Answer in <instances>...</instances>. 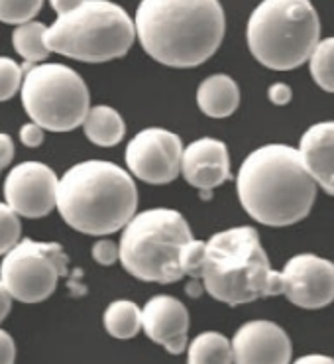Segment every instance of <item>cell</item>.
I'll return each mask as SVG.
<instances>
[{"instance_id": "20", "label": "cell", "mask_w": 334, "mask_h": 364, "mask_svg": "<svg viewBox=\"0 0 334 364\" xmlns=\"http://www.w3.org/2000/svg\"><path fill=\"white\" fill-rule=\"evenodd\" d=\"M102 323L110 337L120 341L134 339L142 329V309L130 299H117L107 307Z\"/></svg>"}, {"instance_id": "24", "label": "cell", "mask_w": 334, "mask_h": 364, "mask_svg": "<svg viewBox=\"0 0 334 364\" xmlns=\"http://www.w3.org/2000/svg\"><path fill=\"white\" fill-rule=\"evenodd\" d=\"M22 225L18 215L6 201L0 203V256L10 252L22 240Z\"/></svg>"}, {"instance_id": "11", "label": "cell", "mask_w": 334, "mask_h": 364, "mask_svg": "<svg viewBox=\"0 0 334 364\" xmlns=\"http://www.w3.org/2000/svg\"><path fill=\"white\" fill-rule=\"evenodd\" d=\"M59 179L42 161H24L4 179V201L24 219H42L58 207Z\"/></svg>"}, {"instance_id": "9", "label": "cell", "mask_w": 334, "mask_h": 364, "mask_svg": "<svg viewBox=\"0 0 334 364\" xmlns=\"http://www.w3.org/2000/svg\"><path fill=\"white\" fill-rule=\"evenodd\" d=\"M67 255L58 242H38L22 238L0 264V279L14 299L22 304H40L58 288L67 274Z\"/></svg>"}, {"instance_id": "5", "label": "cell", "mask_w": 334, "mask_h": 364, "mask_svg": "<svg viewBox=\"0 0 334 364\" xmlns=\"http://www.w3.org/2000/svg\"><path fill=\"white\" fill-rule=\"evenodd\" d=\"M200 282L212 299L230 307L284 296L281 272L271 268L252 227H234L210 237L205 245Z\"/></svg>"}, {"instance_id": "3", "label": "cell", "mask_w": 334, "mask_h": 364, "mask_svg": "<svg viewBox=\"0 0 334 364\" xmlns=\"http://www.w3.org/2000/svg\"><path fill=\"white\" fill-rule=\"evenodd\" d=\"M205 245L193 238L191 227L181 213L159 207L136 213L122 229L118 246L122 268L134 278L173 284L185 276L200 279Z\"/></svg>"}, {"instance_id": "29", "label": "cell", "mask_w": 334, "mask_h": 364, "mask_svg": "<svg viewBox=\"0 0 334 364\" xmlns=\"http://www.w3.org/2000/svg\"><path fill=\"white\" fill-rule=\"evenodd\" d=\"M267 97H269V101L274 102L276 107H285L293 97L291 87L285 85V83H274V85L269 87V91H267Z\"/></svg>"}, {"instance_id": "33", "label": "cell", "mask_w": 334, "mask_h": 364, "mask_svg": "<svg viewBox=\"0 0 334 364\" xmlns=\"http://www.w3.org/2000/svg\"><path fill=\"white\" fill-rule=\"evenodd\" d=\"M293 364H334V358L326 355H305Z\"/></svg>"}, {"instance_id": "22", "label": "cell", "mask_w": 334, "mask_h": 364, "mask_svg": "<svg viewBox=\"0 0 334 364\" xmlns=\"http://www.w3.org/2000/svg\"><path fill=\"white\" fill-rule=\"evenodd\" d=\"M313 81L326 93H334V38L317 43L309 60Z\"/></svg>"}, {"instance_id": "10", "label": "cell", "mask_w": 334, "mask_h": 364, "mask_svg": "<svg viewBox=\"0 0 334 364\" xmlns=\"http://www.w3.org/2000/svg\"><path fill=\"white\" fill-rule=\"evenodd\" d=\"M183 150L181 138L173 132L166 128H146L126 146V166L144 183L167 186L181 171Z\"/></svg>"}, {"instance_id": "14", "label": "cell", "mask_w": 334, "mask_h": 364, "mask_svg": "<svg viewBox=\"0 0 334 364\" xmlns=\"http://www.w3.org/2000/svg\"><path fill=\"white\" fill-rule=\"evenodd\" d=\"M181 173L189 186L197 187L203 199H210V191L230 179V158L225 142L217 138H200L183 150Z\"/></svg>"}, {"instance_id": "21", "label": "cell", "mask_w": 334, "mask_h": 364, "mask_svg": "<svg viewBox=\"0 0 334 364\" xmlns=\"http://www.w3.org/2000/svg\"><path fill=\"white\" fill-rule=\"evenodd\" d=\"M45 34H48V26L30 20L14 28L12 46L26 63H43L51 53L45 42Z\"/></svg>"}, {"instance_id": "7", "label": "cell", "mask_w": 334, "mask_h": 364, "mask_svg": "<svg viewBox=\"0 0 334 364\" xmlns=\"http://www.w3.org/2000/svg\"><path fill=\"white\" fill-rule=\"evenodd\" d=\"M136 38V24L120 4L85 0L48 26L45 42L59 55L85 63H104L124 58Z\"/></svg>"}, {"instance_id": "16", "label": "cell", "mask_w": 334, "mask_h": 364, "mask_svg": "<svg viewBox=\"0 0 334 364\" xmlns=\"http://www.w3.org/2000/svg\"><path fill=\"white\" fill-rule=\"evenodd\" d=\"M297 150L317 186L328 195H334V120L307 128Z\"/></svg>"}, {"instance_id": "31", "label": "cell", "mask_w": 334, "mask_h": 364, "mask_svg": "<svg viewBox=\"0 0 334 364\" xmlns=\"http://www.w3.org/2000/svg\"><path fill=\"white\" fill-rule=\"evenodd\" d=\"M12 294L9 291V288L4 286V282L0 279V323L4 321L10 315V309H12Z\"/></svg>"}, {"instance_id": "12", "label": "cell", "mask_w": 334, "mask_h": 364, "mask_svg": "<svg viewBox=\"0 0 334 364\" xmlns=\"http://www.w3.org/2000/svg\"><path fill=\"white\" fill-rule=\"evenodd\" d=\"M284 296L301 309H323L334 301V264L317 255H297L281 270Z\"/></svg>"}, {"instance_id": "8", "label": "cell", "mask_w": 334, "mask_h": 364, "mask_svg": "<svg viewBox=\"0 0 334 364\" xmlns=\"http://www.w3.org/2000/svg\"><path fill=\"white\" fill-rule=\"evenodd\" d=\"M20 97L30 120L50 132L83 127L91 110V95L83 77L63 63H36L26 69Z\"/></svg>"}, {"instance_id": "1", "label": "cell", "mask_w": 334, "mask_h": 364, "mask_svg": "<svg viewBox=\"0 0 334 364\" xmlns=\"http://www.w3.org/2000/svg\"><path fill=\"white\" fill-rule=\"evenodd\" d=\"M134 24L151 60L176 69L197 68L210 60L226 32L218 0H142Z\"/></svg>"}, {"instance_id": "13", "label": "cell", "mask_w": 334, "mask_h": 364, "mask_svg": "<svg viewBox=\"0 0 334 364\" xmlns=\"http://www.w3.org/2000/svg\"><path fill=\"white\" fill-rule=\"evenodd\" d=\"M234 364H289L291 341L277 323L248 321L232 337Z\"/></svg>"}, {"instance_id": "32", "label": "cell", "mask_w": 334, "mask_h": 364, "mask_svg": "<svg viewBox=\"0 0 334 364\" xmlns=\"http://www.w3.org/2000/svg\"><path fill=\"white\" fill-rule=\"evenodd\" d=\"M85 0H50L51 9L55 10V14L61 16V14H67L71 10H75L79 4H83Z\"/></svg>"}, {"instance_id": "18", "label": "cell", "mask_w": 334, "mask_h": 364, "mask_svg": "<svg viewBox=\"0 0 334 364\" xmlns=\"http://www.w3.org/2000/svg\"><path fill=\"white\" fill-rule=\"evenodd\" d=\"M83 130L92 144L110 148V146L120 144V140L126 134V124L118 110L109 105H97L89 110L83 122Z\"/></svg>"}, {"instance_id": "2", "label": "cell", "mask_w": 334, "mask_h": 364, "mask_svg": "<svg viewBox=\"0 0 334 364\" xmlns=\"http://www.w3.org/2000/svg\"><path fill=\"white\" fill-rule=\"evenodd\" d=\"M236 191L252 219L266 227H289L311 213L317 199V181L305 168L299 150L267 144L242 161Z\"/></svg>"}, {"instance_id": "15", "label": "cell", "mask_w": 334, "mask_h": 364, "mask_svg": "<svg viewBox=\"0 0 334 364\" xmlns=\"http://www.w3.org/2000/svg\"><path fill=\"white\" fill-rule=\"evenodd\" d=\"M189 311L177 297L153 296L144 305L142 329L169 355H181L189 347Z\"/></svg>"}, {"instance_id": "17", "label": "cell", "mask_w": 334, "mask_h": 364, "mask_svg": "<svg viewBox=\"0 0 334 364\" xmlns=\"http://www.w3.org/2000/svg\"><path fill=\"white\" fill-rule=\"evenodd\" d=\"M197 105L210 119H226L240 105V89L232 77L225 73L207 77L197 89Z\"/></svg>"}, {"instance_id": "4", "label": "cell", "mask_w": 334, "mask_h": 364, "mask_svg": "<svg viewBox=\"0 0 334 364\" xmlns=\"http://www.w3.org/2000/svg\"><path fill=\"white\" fill-rule=\"evenodd\" d=\"M136 209L138 189L132 176L112 161H81L59 178V215L83 235L104 237L122 230Z\"/></svg>"}, {"instance_id": "27", "label": "cell", "mask_w": 334, "mask_h": 364, "mask_svg": "<svg viewBox=\"0 0 334 364\" xmlns=\"http://www.w3.org/2000/svg\"><path fill=\"white\" fill-rule=\"evenodd\" d=\"M20 142L28 148H38L43 144V128L38 122H26L20 128Z\"/></svg>"}, {"instance_id": "19", "label": "cell", "mask_w": 334, "mask_h": 364, "mask_svg": "<svg viewBox=\"0 0 334 364\" xmlns=\"http://www.w3.org/2000/svg\"><path fill=\"white\" fill-rule=\"evenodd\" d=\"M187 364H234L232 341L217 331L200 333L187 347Z\"/></svg>"}, {"instance_id": "26", "label": "cell", "mask_w": 334, "mask_h": 364, "mask_svg": "<svg viewBox=\"0 0 334 364\" xmlns=\"http://www.w3.org/2000/svg\"><path fill=\"white\" fill-rule=\"evenodd\" d=\"M92 258L100 266H112L117 260H120V246L114 245L112 240L102 238V240L95 242V246H92Z\"/></svg>"}, {"instance_id": "23", "label": "cell", "mask_w": 334, "mask_h": 364, "mask_svg": "<svg viewBox=\"0 0 334 364\" xmlns=\"http://www.w3.org/2000/svg\"><path fill=\"white\" fill-rule=\"evenodd\" d=\"M43 0H0V22L20 26L30 22L42 10Z\"/></svg>"}, {"instance_id": "28", "label": "cell", "mask_w": 334, "mask_h": 364, "mask_svg": "<svg viewBox=\"0 0 334 364\" xmlns=\"http://www.w3.org/2000/svg\"><path fill=\"white\" fill-rule=\"evenodd\" d=\"M16 360V345L10 333L0 329V364H14Z\"/></svg>"}, {"instance_id": "30", "label": "cell", "mask_w": 334, "mask_h": 364, "mask_svg": "<svg viewBox=\"0 0 334 364\" xmlns=\"http://www.w3.org/2000/svg\"><path fill=\"white\" fill-rule=\"evenodd\" d=\"M12 160H14V142L9 134L0 132V170L9 168Z\"/></svg>"}, {"instance_id": "25", "label": "cell", "mask_w": 334, "mask_h": 364, "mask_svg": "<svg viewBox=\"0 0 334 364\" xmlns=\"http://www.w3.org/2000/svg\"><path fill=\"white\" fill-rule=\"evenodd\" d=\"M24 75V68H20L16 61L6 55H0V102L9 101L20 93Z\"/></svg>"}, {"instance_id": "6", "label": "cell", "mask_w": 334, "mask_h": 364, "mask_svg": "<svg viewBox=\"0 0 334 364\" xmlns=\"http://www.w3.org/2000/svg\"><path fill=\"white\" fill-rule=\"evenodd\" d=\"M252 55L267 69L291 71L311 60L320 20L311 0H262L246 28Z\"/></svg>"}]
</instances>
